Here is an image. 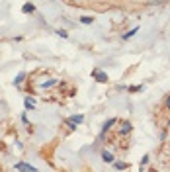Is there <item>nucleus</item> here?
Listing matches in <instances>:
<instances>
[{"label":"nucleus","mask_w":170,"mask_h":172,"mask_svg":"<svg viewBox=\"0 0 170 172\" xmlns=\"http://www.w3.org/2000/svg\"><path fill=\"white\" fill-rule=\"evenodd\" d=\"M82 121H84V116H82V113H78V116H72V117H69L67 119V123L70 125V127H76V123H82Z\"/></svg>","instance_id":"nucleus-1"},{"label":"nucleus","mask_w":170,"mask_h":172,"mask_svg":"<svg viewBox=\"0 0 170 172\" xmlns=\"http://www.w3.org/2000/svg\"><path fill=\"white\" fill-rule=\"evenodd\" d=\"M16 170H35V166L26 164V162H18V164H16Z\"/></svg>","instance_id":"nucleus-3"},{"label":"nucleus","mask_w":170,"mask_h":172,"mask_svg":"<svg viewBox=\"0 0 170 172\" xmlns=\"http://www.w3.org/2000/svg\"><path fill=\"white\" fill-rule=\"evenodd\" d=\"M35 8H34V4H24V8H22V12L24 14H31Z\"/></svg>","instance_id":"nucleus-5"},{"label":"nucleus","mask_w":170,"mask_h":172,"mask_svg":"<svg viewBox=\"0 0 170 172\" xmlns=\"http://www.w3.org/2000/svg\"><path fill=\"white\" fill-rule=\"evenodd\" d=\"M80 22H82V24H92V22H94V18H90V16H82Z\"/></svg>","instance_id":"nucleus-7"},{"label":"nucleus","mask_w":170,"mask_h":172,"mask_svg":"<svg viewBox=\"0 0 170 172\" xmlns=\"http://www.w3.org/2000/svg\"><path fill=\"white\" fill-rule=\"evenodd\" d=\"M102 161H104V162H114L115 158H114V154H111V153L104 151V153H102Z\"/></svg>","instance_id":"nucleus-4"},{"label":"nucleus","mask_w":170,"mask_h":172,"mask_svg":"<svg viewBox=\"0 0 170 172\" xmlns=\"http://www.w3.org/2000/svg\"><path fill=\"white\" fill-rule=\"evenodd\" d=\"M166 106H168V108H170V96L166 98Z\"/></svg>","instance_id":"nucleus-11"},{"label":"nucleus","mask_w":170,"mask_h":172,"mask_svg":"<svg viewBox=\"0 0 170 172\" xmlns=\"http://www.w3.org/2000/svg\"><path fill=\"white\" fill-rule=\"evenodd\" d=\"M92 76H94V78H98V82H107V75H106V72H102V71H98V68H94V71H92Z\"/></svg>","instance_id":"nucleus-2"},{"label":"nucleus","mask_w":170,"mask_h":172,"mask_svg":"<svg viewBox=\"0 0 170 172\" xmlns=\"http://www.w3.org/2000/svg\"><path fill=\"white\" fill-rule=\"evenodd\" d=\"M57 33H59V35H61V37H63V39H67V37H69V33H67V31H65V30H57Z\"/></svg>","instance_id":"nucleus-8"},{"label":"nucleus","mask_w":170,"mask_h":172,"mask_svg":"<svg viewBox=\"0 0 170 172\" xmlns=\"http://www.w3.org/2000/svg\"><path fill=\"white\" fill-rule=\"evenodd\" d=\"M168 127H170V121H168Z\"/></svg>","instance_id":"nucleus-12"},{"label":"nucleus","mask_w":170,"mask_h":172,"mask_svg":"<svg viewBox=\"0 0 170 172\" xmlns=\"http://www.w3.org/2000/svg\"><path fill=\"white\" fill-rule=\"evenodd\" d=\"M137 31H139V27H133V30H131V31H127V33L123 35V39H131V37H133V35L137 33Z\"/></svg>","instance_id":"nucleus-6"},{"label":"nucleus","mask_w":170,"mask_h":172,"mask_svg":"<svg viewBox=\"0 0 170 172\" xmlns=\"http://www.w3.org/2000/svg\"><path fill=\"white\" fill-rule=\"evenodd\" d=\"M24 76H26V75H24V72H20V75H18V78H16V80H14V82H16V84H22V80H24Z\"/></svg>","instance_id":"nucleus-9"},{"label":"nucleus","mask_w":170,"mask_h":172,"mask_svg":"<svg viewBox=\"0 0 170 172\" xmlns=\"http://www.w3.org/2000/svg\"><path fill=\"white\" fill-rule=\"evenodd\" d=\"M125 166H127V164H123V162H115V168H119V170L125 168Z\"/></svg>","instance_id":"nucleus-10"}]
</instances>
